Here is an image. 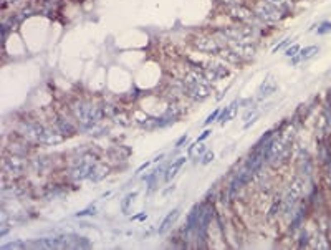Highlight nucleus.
Masks as SVG:
<instances>
[{
  "instance_id": "1",
  "label": "nucleus",
  "mask_w": 331,
  "mask_h": 250,
  "mask_svg": "<svg viewBox=\"0 0 331 250\" xmlns=\"http://www.w3.org/2000/svg\"><path fill=\"white\" fill-rule=\"evenodd\" d=\"M182 88L184 93L194 101H204L210 96L212 86L207 76L204 73H199L197 70H189L182 78Z\"/></svg>"
},
{
  "instance_id": "2",
  "label": "nucleus",
  "mask_w": 331,
  "mask_h": 250,
  "mask_svg": "<svg viewBox=\"0 0 331 250\" xmlns=\"http://www.w3.org/2000/svg\"><path fill=\"white\" fill-rule=\"evenodd\" d=\"M22 134L25 136L27 139L41 142V144H57L63 138L55 129L45 128L38 123H22Z\"/></svg>"
},
{
  "instance_id": "3",
  "label": "nucleus",
  "mask_w": 331,
  "mask_h": 250,
  "mask_svg": "<svg viewBox=\"0 0 331 250\" xmlns=\"http://www.w3.org/2000/svg\"><path fill=\"white\" fill-rule=\"evenodd\" d=\"M220 37V41H252L257 37V28L250 25H233V27H225L219 28L215 32Z\"/></svg>"
},
{
  "instance_id": "4",
  "label": "nucleus",
  "mask_w": 331,
  "mask_h": 250,
  "mask_svg": "<svg viewBox=\"0 0 331 250\" xmlns=\"http://www.w3.org/2000/svg\"><path fill=\"white\" fill-rule=\"evenodd\" d=\"M73 115L78 121H80L83 126H93L98 121H101V118L105 116V113L101 108H96V106L85 103V101H76L73 105Z\"/></svg>"
},
{
  "instance_id": "5",
  "label": "nucleus",
  "mask_w": 331,
  "mask_h": 250,
  "mask_svg": "<svg viewBox=\"0 0 331 250\" xmlns=\"http://www.w3.org/2000/svg\"><path fill=\"white\" fill-rule=\"evenodd\" d=\"M303 181L300 179V177H297V179H293L292 184H290V187H288L287 190V194L283 195V207H281V212H292L293 211V207L297 206V202L298 199L302 197V192H303Z\"/></svg>"
},
{
  "instance_id": "6",
  "label": "nucleus",
  "mask_w": 331,
  "mask_h": 250,
  "mask_svg": "<svg viewBox=\"0 0 331 250\" xmlns=\"http://www.w3.org/2000/svg\"><path fill=\"white\" fill-rule=\"evenodd\" d=\"M254 14L257 19H260L263 22H270V23H276L283 19V14L280 10H276L273 5H270L268 2H257L254 5Z\"/></svg>"
},
{
  "instance_id": "7",
  "label": "nucleus",
  "mask_w": 331,
  "mask_h": 250,
  "mask_svg": "<svg viewBox=\"0 0 331 250\" xmlns=\"http://www.w3.org/2000/svg\"><path fill=\"white\" fill-rule=\"evenodd\" d=\"M192 45L196 46L199 52L209 53V55H219V52L222 50V46L225 43H220V40L214 38V37H207V35H201V37H196Z\"/></svg>"
},
{
  "instance_id": "8",
  "label": "nucleus",
  "mask_w": 331,
  "mask_h": 250,
  "mask_svg": "<svg viewBox=\"0 0 331 250\" xmlns=\"http://www.w3.org/2000/svg\"><path fill=\"white\" fill-rule=\"evenodd\" d=\"M212 217H214V207L209 204H204L202 214H201V217H199V222L196 227V235L199 240H206V235H207L209 225L212 222Z\"/></svg>"
},
{
  "instance_id": "9",
  "label": "nucleus",
  "mask_w": 331,
  "mask_h": 250,
  "mask_svg": "<svg viewBox=\"0 0 331 250\" xmlns=\"http://www.w3.org/2000/svg\"><path fill=\"white\" fill-rule=\"evenodd\" d=\"M202 68H204V75L207 76L209 81H217L220 78H225L230 73L225 65L219 62H207L202 65Z\"/></svg>"
},
{
  "instance_id": "10",
  "label": "nucleus",
  "mask_w": 331,
  "mask_h": 250,
  "mask_svg": "<svg viewBox=\"0 0 331 250\" xmlns=\"http://www.w3.org/2000/svg\"><path fill=\"white\" fill-rule=\"evenodd\" d=\"M225 9L228 12V15H230L232 19H235L237 22H240V23H252V22H254V19H257L254 10L245 7V5H242V4L230 5V7H225Z\"/></svg>"
},
{
  "instance_id": "11",
  "label": "nucleus",
  "mask_w": 331,
  "mask_h": 250,
  "mask_svg": "<svg viewBox=\"0 0 331 250\" xmlns=\"http://www.w3.org/2000/svg\"><path fill=\"white\" fill-rule=\"evenodd\" d=\"M227 45L242 58V60H250L255 55V46L249 41H227Z\"/></svg>"
},
{
  "instance_id": "12",
  "label": "nucleus",
  "mask_w": 331,
  "mask_h": 250,
  "mask_svg": "<svg viewBox=\"0 0 331 250\" xmlns=\"http://www.w3.org/2000/svg\"><path fill=\"white\" fill-rule=\"evenodd\" d=\"M27 161L22 159V158H17V156H12L9 159L4 161V168L9 174H22L23 171L27 168Z\"/></svg>"
},
{
  "instance_id": "13",
  "label": "nucleus",
  "mask_w": 331,
  "mask_h": 250,
  "mask_svg": "<svg viewBox=\"0 0 331 250\" xmlns=\"http://www.w3.org/2000/svg\"><path fill=\"white\" fill-rule=\"evenodd\" d=\"M202 209H204V204H196L191 209L189 216H187V220H185V237L191 235L192 232L196 230L197 222H199V217H201V214H202Z\"/></svg>"
},
{
  "instance_id": "14",
  "label": "nucleus",
  "mask_w": 331,
  "mask_h": 250,
  "mask_svg": "<svg viewBox=\"0 0 331 250\" xmlns=\"http://www.w3.org/2000/svg\"><path fill=\"white\" fill-rule=\"evenodd\" d=\"M275 90H276V81H275V78L272 75H268L267 80H263L260 88H258V99L270 96L272 93H275Z\"/></svg>"
},
{
  "instance_id": "15",
  "label": "nucleus",
  "mask_w": 331,
  "mask_h": 250,
  "mask_svg": "<svg viewBox=\"0 0 331 250\" xmlns=\"http://www.w3.org/2000/svg\"><path fill=\"white\" fill-rule=\"evenodd\" d=\"M185 161H187V158H185V156H180V158H177L176 161H172V164L166 169L164 181L169 182V181L172 179V177H176V176H177V172L180 171V168H182V166L185 164Z\"/></svg>"
},
{
  "instance_id": "16",
  "label": "nucleus",
  "mask_w": 331,
  "mask_h": 250,
  "mask_svg": "<svg viewBox=\"0 0 331 250\" xmlns=\"http://www.w3.org/2000/svg\"><path fill=\"white\" fill-rule=\"evenodd\" d=\"M316 52H318V46H316V45L306 46V48H303V50L298 52L297 57L292 58V65H298V63H302V62H305V60H310V58L315 55Z\"/></svg>"
},
{
  "instance_id": "17",
  "label": "nucleus",
  "mask_w": 331,
  "mask_h": 250,
  "mask_svg": "<svg viewBox=\"0 0 331 250\" xmlns=\"http://www.w3.org/2000/svg\"><path fill=\"white\" fill-rule=\"evenodd\" d=\"M237 106H239V101H233V103L228 105L225 110L220 111V116H219L220 124H225V123H228L230 120H233V118H235V115H237Z\"/></svg>"
},
{
  "instance_id": "18",
  "label": "nucleus",
  "mask_w": 331,
  "mask_h": 250,
  "mask_svg": "<svg viewBox=\"0 0 331 250\" xmlns=\"http://www.w3.org/2000/svg\"><path fill=\"white\" fill-rule=\"evenodd\" d=\"M217 57H220L222 60H227V62H230V63H233V65H239V63H242V58H240L235 52H233L230 46L228 45H224L222 46V50L219 52V55Z\"/></svg>"
},
{
  "instance_id": "19",
  "label": "nucleus",
  "mask_w": 331,
  "mask_h": 250,
  "mask_svg": "<svg viewBox=\"0 0 331 250\" xmlns=\"http://www.w3.org/2000/svg\"><path fill=\"white\" fill-rule=\"evenodd\" d=\"M177 217H179V209H174V211H171L169 214H167V216L162 219V222L159 224V234H164L167 229H171L172 224L177 220Z\"/></svg>"
},
{
  "instance_id": "20",
  "label": "nucleus",
  "mask_w": 331,
  "mask_h": 250,
  "mask_svg": "<svg viewBox=\"0 0 331 250\" xmlns=\"http://www.w3.org/2000/svg\"><path fill=\"white\" fill-rule=\"evenodd\" d=\"M270 5H273L276 10H280L281 14L287 17V14H290L293 10V0H265Z\"/></svg>"
},
{
  "instance_id": "21",
  "label": "nucleus",
  "mask_w": 331,
  "mask_h": 250,
  "mask_svg": "<svg viewBox=\"0 0 331 250\" xmlns=\"http://www.w3.org/2000/svg\"><path fill=\"white\" fill-rule=\"evenodd\" d=\"M305 211H306L305 206H302V207L298 209V212L293 216V220H292V224H290V232H295V230L300 227V225H302L303 219H305Z\"/></svg>"
},
{
  "instance_id": "22",
  "label": "nucleus",
  "mask_w": 331,
  "mask_h": 250,
  "mask_svg": "<svg viewBox=\"0 0 331 250\" xmlns=\"http://www.w3.org/2000/svg\"><path fill=\"white\" fill-rule=\"evenodd\" d=\"M106 174H108V168H105V166H100V164H94V168H93L91 176H89V179L96 182V181L103 179Z\"/></svg>"
},
{
  "instance_id": "23",
  "label": "nucleus",
  "mask_w": 331,
  "mask_h": 250,
  "mask_svg": "<svg viewBox=\"0 0 331 250\" xmlns=\"http://www.w3.org/2000/svg\"><path fill=\"white\" fill-rule=\"evenodd\" d=\"M57 126L60 128V133L65 134V136H71V134L75 133V128L71 126V124H70L68 121L62 120V118H60V120L57 121Z\"/></svg>"
},
{
  "instance_id": "24",
  "label": "nucleus",
  "mask_w": 331,
  "mask_h": 250,
  "mask_svg": "<svg viewBox=\"0 0 331 250\" xmlns=\"http://www.w3.org/2000/svg\"><path fill=\"white\" fill-rule=\"evenodd\" d=\"M281 207H283V197H280V195H278V197H275L272 207H270L268 216H270V217H275L276 214L281 212Z\"/></svg>"
},
{
  "instance_id": "25",
  "label": "nucleus",
  "mask_w": 331,
  "mask_h": 250,
  "mask_svg": "<svg viewBox=\"0 0 331 250\" xmlns=\"http://www.w3.org/2000/svg\"><path fill=\"white\" fill-rule=\"evenodd\" d=\"M258 116H260V115H258V111H257V110L247 111L245 115H244V121H247L244 128H249L250 124H254V123H255V121L258 120Z\"/></svg>"
},
{
  "instance_id": "26",
  "label": "nucleus",
  "mask_w": 331,
  "mask_h": 250,
  "mask_svg": "<svg viewBox=\"0 0 331 250\" xmlns=\"http://www.w3.org/2000/svg\"><path fill=\"white\" fill-rule=\"evenodd\" d=\"M206 151H207V149H206V146L199 144V142H196L194 146H191V147H189V154H191V156H196V158L202 156V154L206 153Z\"/></svg>"
},
{
  "instance_id": "27",
  "label": "nucleus",
  "mask_w": 331,
  "mask_h": 250,
  "mask_svg": "<svg viewBox=\"0 0 331 250\" xmlns=\"http://www.w3.org/2000/svg\"><path fill=\"white\" fill-rule=\"evenodd\" d=\"M134 197H136V192H131V194H128V195H126V197L123 199L121 211H123L124 214H128V212H129V206L132 204V201H134Z\"/></svg>"
},
{
  "instance_id": "28",
  "label": "nucleus",
  "mask_w": 331,
  "mask_h": 250,
  "mask_svg": "<svg viewBox=\"0 0 331 250\" xmlns=\"http://www.w3.org/2000/svg\"><path fill=\"white\" fill-rule=\"evenodd\" d=\"M318 35H326L331 32V22H323L320 27H318Z\"/></svg>"
},
{
  "instance_id": "29",
  "label": "nucleus",
  "mask_w": 331,
  "mask_h": 250,
  "mask_svg": "<svg viewBox=\"0 0 331 250\" xmlns=\"http://www.w3.org/2000/svg\"><path fill=\"white\" fill-rule=\"evenodd\" d=\"M300 50H302V48H300L298 45H293V46H290V48H288V50L285 52V55H287L288 58H293V57H297V55H298V52H300Z\"/></svg>"
},
{
  "instance_id": "30",
  "label": "nucleus",
  "mask_w": 331,
  "mask_h": 250,
  "mask_svg": "<svg viewBox=\"0 0 331 250\" xmlns=\"http://www.w3.org/2000/svg\"><path fill=\"white\" fill-rule=\"evenodd\" d=\"M210 161H214V153L212 151H206L204 153V156L201 158V163L206 166V164H209Z\"/></svg>"
},
{
  "instance_id": "31",
  "label": "nucleus",
  "mask_w": 331,
  "mask_h": 250,
  "mask_svg": "<svg viewBox=\"0 0 331 250\" xmlns=\"http://www.w3.org/2000/svg\"><path fill=\"white\" fill-rule=\"evenodd\" d=\"M292 43V38H285L283 41H281V43H278L276 46H273V53H276V52H280V50H283L287 45H290Z\"/></svg>"
},
{
  "instance_id": "32",
  "label": "nucleus",
  "mask_w": 331,
  "mask_h": 250,
  "mask_svg": "<svg viewBox=\"0 0 331 250\" xmlns=\"http://www.w3.org/2000/svg\"><path fill=\"white\" fill-rule=\"evenodd\" d=\"M220 111H222V110H220V108H217V110H215V111L212 113V115H209V118H207V120H206V124H210V123H212V121H215V120H217V118L220 116Z\"/></svg>"
},
{
  "instance_id": "33",
  "label": "nucleus",
  "mask_w": 331,
  "mask_h": 250,
  "mask_svg": "<svg viewBox=\"0 0 331 250\" xmlns=\"http://www.w3.org/2000/svg\"><path fill=\"white\" fill-rule=\"evenodd\" d=\"M23 247H27V245L22 242H12V243H7V245H4V248H23Z\"/></svg>"
},
{
  "instance_id": "34",
  "label": "nucleus",
  "mask_w": 331,
  "mask_h": 250,
  "mask_svg": "<svg viewBox=\"0 0 331 250\" xmlns=\"http://www.w3.org/2000/svg\"><path fill=\"white\" fill-rule=\"evenodd\" d=\"M217 2L224 4L225 7H230V5H239V4H242V0H217Z\"/></svg>"
},
{
  "instance_id": "35",
  "label": "nucleus",
  "mask_w": 331,
  "mask_h": 250,
  "mask_svg": "<svg viewBox=\"0 0 331 250\" xmlns=\"http://www.w3.org/2000/svg\"><path fill=\"white\" fill-rule=\"evenodd\" d=\"M88 212H94V207H89V209H85V211L76 212L75 216H76V217H83V216H88Z\"/></svg>"
},
{
  "instance_id": "36",
  "label": "nucleus",
  "mask_w": 331,
  "mask_h": 250,
  "mask_svg": "<svg viewBox=\"0 0 331 250\" xmlns=\"http://www.w3.org/2000/svg\"><path fill=\"white\" fill-rule=\"evenodd\" d=\"M209 134H210V131H204V133L201 134V138L197 139V142H202L204 139H207V138H209Z\"/></svg>"
},
{
  "instance_id": "37",
  "label": "nucleus",
  "mask_w": 331,
  "mask_h": 250,
  "mask_svg": "<svg viewBox=\"0 0 331 250\" xmlns=\"http://www.w3.org/2000/svg\"><path fill=\"white\" fill-rule=\"evenodd\" d=\"M149 166H151V161H148V163H144V164L141 166V168H139V169H137V172H141V171H144V169H146V168H149Z\"/></svg>"
},
{
  "instance_id": "38",
  "label": "nucleus",
  "mask_w": 331,
  "mask_h": 250,
  "mask_svg": "<svg viewBox=\"0 0 331 250\" xmlns=\"http://www.w3.org/2000/svg\"><path fill=\"white\" fill-rule=\"evenodd\" d=\"M185 141H187V134H184V136H182V138H180V139L177 141V144H176V146L179 147V146H180V144H182V142H185Z\"/></svg>"
},
{
  "instance_id": "39",
  "label": "nucleus",
  "mask_w": 331,
  "mask_h": 250,
  "mask_svg": "<svg viewBox=\"0 0 331 250\" xmlns=\"http://www.w3.org/2000/svg\"><path fill=\"white\" fill-rule=\"evenodd\" d=\"M2 2H4V7H5V5H7L9 2H14V0H2Z\"/></svg>"
}]
</instances>
